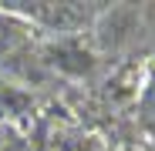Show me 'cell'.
<instances>
[{"mask_svg":"<svg viewBox=\"0 0 155 151\" xmlns=\"http://www.w3.org/2000/svg\"><path fill=\"white\" fill-rule=\"evenodd\" d=\"M10 14H27L41 24H47V27H81V24L91 17L88 4H4Z\"/></svg>","mask_w":155,"mask_h":151,"instance_id":"1","label":"cell"},{"mask_svg":"<svg viewBox=\"0 0 155 151\" xmlns=\"http://www.w3.org/2000/svg\"><path fill=\"white\" fill-rule=\"evenodd\" d=\"M142 124L155 141V71H152V77L145 84V94H142Z\"/></svg>","mask_w":155,"mask_h":151,"instance_id":"2","label":"cell"},{"mask_svg":"<svg viewBox=\"0 0 155 151\" xmlns=\"http://www.w3.org/2000/svg\"><path fill=\"white\" fill-rule=\"evenodd\" d=\"M17 40H20V30L14 27L10 20H4V17H0V57H4V54H10Z\"/></svg>","mask_w":155,"mask_h":151,"instance_id":"3","label":"cell"}]
</instances>
